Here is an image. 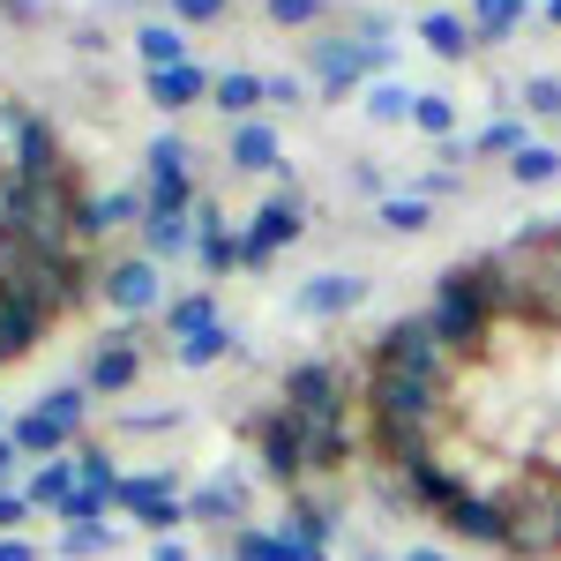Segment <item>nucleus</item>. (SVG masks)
<instances>
[{"label":"nucleus","instance_id":"1","mask_svg":"<svg viewBox=\"0 0 561 561\" xmlns=\"http://www.w3.org/2000/svg\"><path fill=\"white\" fill-rule=\"evenodd\" d=\"M434 337L457 352V359H486L494 352V300H486V277H479V262H449L442 270V285H434V307H427Z\"/></svg>","mask_w":561,"mask_h":561},{"label":"nucleus","instance_id":"2","mask_svg":"<svg viewBox=\"0 0 561 561\" xmlns=\"http://www.w3.org/2000/svg\"><path fill=\"white\" fill-rule=\"evenodd\" d=\"M502 517H510V547L517 561H561V472L531 465L524 479L502 486Z\"/></svg>","mask_w":561,"mask_h":561},{"label":"nucleus","instance_id":"3","mask_svg":"<svg viewBox=\"0 0 561 561\" xmlns=\"http://www.w3.org/2000/svg\"><path fill=\"white\" fill-rule=\"evenodd\" d=\"M367 367L375 375H412V382H442L457 389V375H465V359L434 337L427 314H397V322H382V337H375V352H367Z\"/></svg>","mask_w":561,"mask_h":561},{"label":"nucleus","instance_id":"4","mask_svg":"<svg viewBox=\"0 0 561 561\" xmlns=\"http://www.w3.org/2000/svg\"><path fill=\"white\" fill-rule=\"evenodd\" d=\"M389 45L375 38H352V31H322V38L307 45V68H314V83H322V98H352L359 83H382L389 76Z\"/></svg>","mask_w":561,"mask_h":561},{"label":"nucleus","instance_id":"5","mask_svg":"<svg viewBox=\"0 0 561 561\" xmlns=\"http://www.w3.org/2000/svg\"><path fill=\"white\" fill-rule=\"evenodd\" d=\"M83 412H90V389H53V397L31 404L8 434H15L23 457H60V449L76 442V427H83Z\"/></svg>","mask_w":561,"mask_h":561},{"label":"nucleus","instance_id":"6","mask_svg":"<svg viewBox=\"0 0 561 561\" xmlns=\"http://www.w3.org/2000/svg\"><path fill=\"white\" fill-rule=\"evenodd\" d=\"M255 457L262 472L277 479V486H300L307 479V420L293 412V404H270L255 420Z\"/></svg>","mask_w":561,"mask_h":561},{"label":"nucleus","instance_id":"7","mask_svg":"<svg viewBox=\"0 0 561 561\" xmlns=\"http://www.w3.org/2000/svg\"><path fill=\"white\" fill-rule=\"evenodd\" d=\"M345 397H352V367L345 359H300L285 375V404L300 420H345Z\"/></svg>","mask_w":561,"mask_h":561},{"label":"nucleus","instance_id":"8","mask_svg":"<svg viewBox=\"0 0 561 561\" xmlns=\"http://www.w3.org/2000/svg\"><path fill=\"white\" fill-rule=\"evenodd\" d=\"M300 232H307V203L300 195H270V203L255 210V225L240 232V270H262L277 248H293Z\"/></svg>","mask_w":561,"mask_h":561},{"label":"nucleus","instance_id":"9","mask_svg":"<svg viewBox=\"0 0 561 561\" xmlns=\"http://www.w3.org/2000/svg\"><path fill=\"white\" fill-rule=\"evenodd\" d=\"M142 180H150V210H195V180H187V142L173 128L142 150Z\"/></svg>","mask_w":561,"mask_h":561},{"label":"nucleus","instance_id":"10","mask_svg":"<svg viewBox=\"0 0 561 561\" xmlns=\"http://www.w3.org/2000/svg\"><path fill=\"white\" fill-rule=\"evenodd\" d=\"M98 293H105V307H121V314H150V307H165V270H158L150 255L105 262Z\"/></svg>","mask_w":561,"mask_h":561},{"label":"nucleus","instance_id":"11","mask_svg":"<svg viewBox=\"0 0 561 561\" xmlns=\"http://www.w3.org/2000/svg\"><path fill=\"white\" fill-rule=\"evenodd\" d=\"M142 210H150V195H135V187L83 195V203H76V248H98L105 232H121V225H142Z\"/></svg>","mask_w":561,"mask_h":561},{"label":"nucleus","instance_id":"12","mask_svg":"<svg viewBox=\"0 0 561 561\" xmlns=\"http://www.w3.org/2000/svg\"><path fill=\"white\" fill-rule=\"evenodd\" d=\"M359 300H367V277H352V270H322V277H307L300 293H293V307H300L307 322H345Z\"/></svg>","mask_w":561,"mask_h":561},{"label":"nucleus","instance_id":"13","mask_svg":"<svg viewBox=\"0 0 561 561\" xmlns=\"http://www.w3.org/2000/svg\"><path fill=\"white\" fill-rule=\"evenodd\" d=\"M442 531H457V539H472V547H510V517H502V494H465V502H449L442 510Z\"/></svg>","mask_w":561,"mask_h":561},{"label":"nucleus","instance_id":"14","mask_svg":"<svg viewBox=\"0 0 561 561\" xmlns=\"http://www.w3.org/2000/svg\"><path fill=\"white\" fill-rule=\"evenodd\" d=\"M60 314L38 300H15V293H0V359H23L31 345H45V330H53Z\"/></svg>","mask_w":561,"mask_h":561},{"label":"nucleus","instance_id":"15","mask_svg":"<svg viewBox=\"0 0 561 561\" xmlns=\"http://www.w3.org/2000/svg\"><path fill=\"white\" fill-rule=\"evenodd\" d=\"M187 524H248V479H232V472H217L210 486H195L187 494Z\"/></svg>","mask_w":561,"mask_h":561},{"label":"nucleus","instance_id":"16","mask_svg":"<svg viewBox=\"0 0 561 561\" xmlns=\"http://www.w3.org/2000/svg\"><path fill=\"white\" fill-rule=\"evenodd\" d=\"M225 165L232 173H285V142H277V128H262V121H240L232 142H225Z\"/></svg>","mask_w":561,"mask_h":561},{"label":"nucleus","instance_id":"17","mask_svg":"<svg viewBox=\"0 0 561 561\" xmlns=\"http://www.w3.org/2000/svg\"><path fill=\"white\" fill-rule=\"evenodd\" d=\"M210 68H195V60H187V68H158V76H142V90H150V105H165V113H187V105H203V98H210Z\"/></svg>","mask_w":561,"mask_h":561},{"label":"nucleus","instance_id":"18","mask_svg":"<svg viewBox=\"0 0 561 561\" xmlns=\"http://www.w3.org/2000/svg\"><path fill=\"white\" fill-rule=\"evenodd\" d=\"M195 262H203L210 277L240 270V232H232V225H225L210 203H195Z\"/></svg>","mask_w":561,"mask_h":561},{"label":"nucleus","instance_id":"19","mask_svg":"<svg viewBox=\"0 0 561 561\" xmlns=\"http://www.w3.org/2000/svg\"><path fill=\"white\" fill-rule=\"evenodd\" d=\"M420 45H427L434 60H472V53H479V31H472V15L434 8V15H420Z\"/></svg>","mask_w":561,"mask_h":561},{"label":"nucleus","instance_id":"20","mask_svg":"<svg viewBox=\"0 0 561 561\" xmlns=\"http://www.w3.org/2000/svg\"><path fill=\"white\" fill-rule=\"evenodd\" d=\"M195 248V210H142V255L173 262Z\"/></svg>","mask_w":561,"mask_h":561},{"label":"nucleus","instance_id":"21","mask_svg":"<svg viewBox=\"0 0 561 561\" xmlns=\"http://www.w3.org/2000/svg\"><path fill=\"white\" fill-rule=\"evenodd\" d=\"M142 337L135 330H121V337H105V345L90 352V389H128L135 375H142Z\"/></svg>","mask_w":561,"mask_h":561},{"label":"nucleus","instance_id":"22","mask_svg":"<svg viewBox=\"0 0 561 561\" xmlns=\"http://www.w3.org/2000/svg\"><path fill=\"white\" fill-rule=\"evenodd\" d=\"M210 105L225 113V121H255L270 98H262V76H248V68H225V76L210 83Z\"/></svg>","mask_w":561,"mask_h":561},{"label":"nucleus","instance_id":"23","mask_svg":"<svg viewBox=\"0 0 561 561\" xmlns=\"http://www.w3.org/2000/svg\"><path fill=\"white\" fill-rule=\"evenodd\" d=\"M524 23H531V0H472V31H479V45L517 38Z\"/></svg>","mask_w":561,"mask_h":561},{"label":"nucleus","instance_id":"24","mask_svg":"<svg viewBox=\"0 0 561 561\" xmlns=\"http://www.w3.org/2000/svg\"><path fill=\"white\" fill-rule=\"evenodd\" d=\"M135 53H142L150 76H158V68H187V31H180V23H142V31H135Z\"/></svg>","mask_w":561,"mask_h":561},{"label":"nucleus","instance_id":"25","mask_svg":"<svg viewBox=\"0 0 561 561\" xmlns=\"http://www.w3.org/2000/svg\"><path fill=\"white\" fill-rule=\"evenodd\" d=\"M76 486H83V472H76V465H60V457H45L38 472H31V486H23V494H31V510H53V517H60Z\"/></svg>","mask_w":561,"mask_h":561},{"label":"nucleus","instance_id":"26","mask_svg":"<svg viewBox=\"0 0 561 561\" xmlns=\"http://www.w3.org/2000/svg\"><path fill=\"white\" fill-rule=\"evenodd\" d=\"M359 105H367V121H375V128H404V121H412V105H420V90H404V83H367V98H359Z\"/></svg>","mask_w":561,"mask_h":561},{"label":"nucleus","instance_id":"27","mask_svg":"<svg viewBox=\"0 0 561 561\" xmlns=\"http://www.w3.org/2000/svg\"><path fill=\"white\" fill-rule=\"evenodd\" d=\"M524 150V121H486V128L457 150V165H472V158H517Z\"/></svg>","mask_w":561,"mask_h":561},{"label":"nucleus","instance_id":"28","mask_svg":"<svg viewBox=\"0 0 561 561\" xmlns=\"http://www.w3.org/2000/svg\"><path fill=\"white\" fill-rule=\"evenodd\" d=\"M510 180H517V187H554L561 180V150L554 142H524L517 158H510Z\"/></svg>","mask_w":561,"mask_h":561},{"label":"nucleus","instance_id":"29","mask_svg":"<svg viewBox=\"0 0 561 561\" xmlns=\"http://www.w3.org/2000/svg\"><path fill=\"white\" fill-rule=\"evenodd\" d=\"M225 352H240V337H232V322H210V330L180 337V367H217Z\"/></svg>","mask_w":561,"mask_h":561},{"label":"nucleus","instance_id":"30","mask_svg":"<svg viewBox=\"0 0 561 561\" xmlns=\"http://www.w3.org/2000/svg\"><path fill=\"white\" fill-rule=\"evenodd\" d=\"M375 225H382V232H427L434 203H420V195H382V203H375Z\"/></svg>","mask_w":561,"mask_h":561},{"label":"nucleus","instance_id":"31","mask_svg":"<svg viewBox=\"0 0 561 561\" xmlns=\"http://www.w3.org/2000/svg\"><path fill=\"white\" fill-rule=\"evenodd\" d=\"M210 322H217V300H210V293H187V300L165 307V337H173V345H180V337H195V330H210Z\"/></svg>","mask_w":561,"mask_h":561},{"label":"nucleus","instance_id":"32","mask_svg":"<svg viewBox=\"0 0 561 561\" xmlns=\"http://www.w3.org/2000/svg\"><path fill=\"white\" fill-rule=\"evenodd\" d=\"M113 547H121V524H68V531H60V554H68V561L113 554Z\"/></svg>","mask_w":561,"mask_h":561},{"label":"nucleus","instance_id":"33","mask_svg":"<svg viewBox=\"0 0 561 561\" xmlns=\"http://www.w3.org/2000/svg\"><path fill=\"white\" fill-rule=\"evenodd\" d=\"M412 128L434 135V142H449V135H457V98H442V90H420V105H412Z\"/></svg>","mask_w":561,"mask_h":561},{"label":"nucleus","instance_id":"34","mask_svg":"<svg viewBox=\"0 0 561 561\" xmlns=\"http://www.w3.org/2000/svg\"><path fill=\"white\" fill-rule=\"evenodd\" d=\"M262 15L277 31H314V23H330V0H262Z\"/></svg>","mask_w":561,"mask_h":561},{"label":"nucleus","instance_id":"35","mask_svg":"<svg viewBox=\"0 0 561 561\" xmlns=\"http://www.w3.org/2000/svg\"><path fill=\"white\" fill-rule=\"evenodd\" d=\"M232 561H285V539L270 524H240L232 531Z\"/></svg>","mask_w":561,"mask_h":561},{"label":"nucleus","instance_id":"36","mask_svg":"<svg viewBox=\"0 0 561 561\" xmlns=\"http://www.w3.org/2000/svg\"><path fill=\"white\" fill-rule=\"evenodd\" d=\"M524 113L531 121H561V76H524Z\"/></svg>","mask_w":561,"mask_h":561},{"label":"nucleus","instance_id":"37","mask_svg":"<svg viewBox=\"0 0 561 561\" xmlns=\"http://www.w3.org/2000/svg\"><path fill=\"white\" fill-rule=\"evenodd\" d=\"M412 195H420V203H442V195H465V165H427V173L412 180Z\"/></svg>","mask_w":561,"mask_h":561},{"label":"nucleus","instance_id":"38","mask_svg":"<svg viewBox=\"0 0 561 561\" xmlns=\"http://www.w3.org/2000/svg\"><path fill=\"white\" fill-rule=\"evenodd\" d=\"M165 8H173L180 31H187V23H225V15H232V0H165Z\"/></svg>","mask_w":561,"mask_h":561},{"label":"nucleus","instance_id":"39","mask_svg":"<svg viewBox=\"0 0 561 561\" xmlns=\"http://www.w3.org/2000/svg\"><path fill=\"white\" fill-rule=\"evenodd\" d=\"M262 98L293 113V105H300V98H307V83H300V76H262Z\"/></svg>","mask_w":561,"mask_h":561},{"label":"nucleus","instance_id":"40","mask_svg":"<svg viewBox=\"0 0 561 561\" xmlns=\"http://www.w3.org/2000/svg\"><path fill=\"white\" fill-rule=\"evenodd\" d=\"M31 517V494H15V486H0V539H15V524Z\"/></svg>","mask_w":561,"mask_h":561},{"label":"nucleus","instance_id":"41","mask_svg":"<svg viewBox=\"0 0 561 561\" xmlns=\"http://www.w3.org/2000/svg\"><path fill=\"white\" fill-rule=\"evenodd\" d=\"M352 187H359V195H375V203H382L389 187H382V173H375V165H352Z\"/></svg>","mask_w":561,"mask_h":561},{"label":"nucleus","instance_id":"42","mask_svg":"<svg viewBox=\"0 0 561 561\" xmlns=\"http://www.w3.org/2000/svg\"><path fill=\"white\" fill-rule=\"evenodd\" d=\"M15 465H23V449H15V434H0V486L15 479Z\"/></svg>","mask_w":561,"mask_h":561},{"label":"nucleus","instance_id":"43","mask_svg":"<svg viewBox=\"0 0 561 561\" xmlns=\"http://www.w3.org/2000/svg\"><path fill=\"white\" fill-rule=\"evenodd\" d=\"M150 561H195V554H187L180 539H150Z\"/></svg>","mask_w":561,"mask_h":561},{"label":"nucleus","instance_id":"44","mask_svg":"<svg viewBox=\"0 0 561 561\" xmlns=\"http://www.w3.org/2000/svg\"><path fill=\"white\" fill-rule=\"evenodd\" d=\"M0 561H38V547L31 539H0Z\"/></svg>","mask_w":561,"mask_h":561},{"label":"nucleus","instance_id":"45","mask_svg":"<svg viewBox=\"0 0 561 561\" xmlns=\"http://www.w3.org/2000/svg\"><path fill=\"white\" fill-rule=\"evenodd\" d=\"M397 561H449V554H442V547H404Z\"/></svg>","mask_w":561,"mask_h":561},{"label":"nucleus","instance_id":"46","mask_svg":"<svg viewBox=\"0 0 561 561\" xmlns=\"http://www.w3.org/2000/svg\"><path fill=\"white\" fill-rule=\"evenodd\" d=\"M547 23H554V31H561V0H547Z\"/></svg>","mask_w":561,"mask_h":561},{"label":"nucleus","instance_id":"47","mask_svg":"<svg viewBox=\"0 0 561 561\" xmlns=\"http://www.w3.org/2000/svg\"><path fill=\"white\" fill-rule=\"evenodd\" d=\"M352 561H389V554H375V547H359V554H352Z\"/></svg>","mask_w":561,"mask_h":561}]
</instances>
